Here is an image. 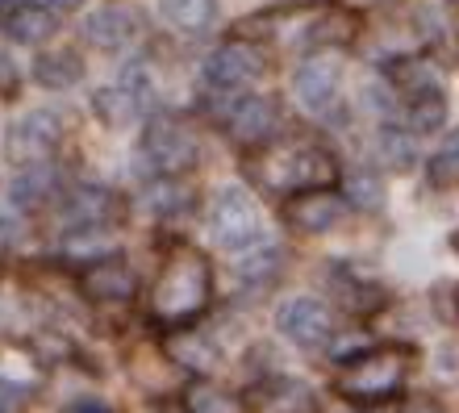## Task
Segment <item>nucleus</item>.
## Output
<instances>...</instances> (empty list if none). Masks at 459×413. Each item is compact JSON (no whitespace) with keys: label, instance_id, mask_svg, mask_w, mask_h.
<instances>
[{"label":"nucleus","instance_id":"0eeeda50","mask_svg":"<svg viewBox=\"0 0 459 413\" xmlns=\"http://www.w3.org/2000/svg\"><path fill=\"white\" fill-rule=\"evenodd\" d=\"M63 142V122L59 113L50 109H34L25 113L22 122L9 130V159L13 163H22V168H30V163H47L55 151H59Z\"/></svg>","mask_w":459,"mask_h":413},{"label":"nucleus","instance_id":"f704fd0d","mask_svg":"<svg viewBox=\"0 0 459 413\" xmlns=\"http://www.w3.org/2000/svg\"><path fill=\"white\" fill-rule=\"evenodd\" d=\"M359 4H385V0H359Z\"/></svg>","mask_w":459,"mask_h":413},{"label":"nucleus","instance_id":"f8f14e48","mask_svg":"<svg viewBox=\"0 0 459 413\" xmlns=\"http://www.w3.org/2000/svg\"><path fill=\"white\" fill-rule=\"evenodd\" d=\"M342 209H347V201L334 193H326V188H317V193H297L289 196V209H284V218H289L292 230L301 234H326L330 226H339Z\"/></svg>","mask_w":459,"mask_h":413},{"label":"nucleus","instance_id":"9b49d317","mask_svg":"<svg viewBox=\"0 0 459 413\" xmlns=\"http://www.w3.org/2000/svg\"><path fill=\"white\" fill-rule=\"evenodd\" d=\"M280 125V109L272 97H238L234 109L226 117V130L238 146H259L276 134Z\"/></svg>","mask_w":459,"mask_h":413},{"label":"nucleus","instance_id":"6e6552de","mask_svg":"<svg viewBox=\"0 0 459 413\" xmlns=\"http://www.w3.org/2000/svg\"><path fill=\"white\" fill-rule=\"evenodd\" d=\"M276 330L289 342H297L301 351H314L330 339V309L326 301L317 297H297V301H284L276 314Z\"/></svg>","mask_w":459,"mask_h":413},{"label":"nucleus","instance_id":"cd10ccee","mask_svg":"<svg viewBox=\"0 0 459 413\" xmlns=\"http://www.w3.org/2000/svg\"><path fill=\"white\" fill-rule=\"evenodd\" d=\"M347 201L359 209H376L385 201V184L376 180V176H368V171H359V176H351V184H347Z\"/></svg>","mask_w":459,"mask_h":413},{"label":"nucleus","instance_id":"2eb2a0df","mask_svg":"<svg viewBox=\"0 0 459 413\" xmlns=\"http://www.w3.org/2000/svg\"><path fill=\"white\" fill-rule=\"evenodd\" d=\"M134 34H138V17L130 9H117V4H105L84 22V38L100 50H121Z\"/></svg>","mask_w":459,"mask_h":413},{"label":"nucleus","instance_id":"412c9836","mask_svg":"<svg viewBox=\"0 0 459 413\" xmlns=\"http://www.w3.org/2000/svg\"><path fill=\"white\" fill-rule=\"evenodd\" d=\"M34 80L42 88H72L84 80V63L72 50H47L34 59Z\"/></svg>","mask_w":459,"mask_h":413},{"label":"nucleus","instance_id":"473e14b6","mask_svg":"<svg viewBox=\"0 0 459 413\" xmlns=\"http://www.w3.org/2000/svg\"><path fill=\"white\" fill-rule=\"evenodd\" d=\"M72 413H113L105 401H97V397H84V401H75Z\"/></svg>","mask_w":459,"mask_h":413},{"label":"nucleus","instance_id":"423d86ee","mask_svg":"<svg viewBox=\"0 0 459 413\" xmlns=\"http://www.w3.org/2000/svg\"><path fill=\"white\" fill-rule=\"evenodd\" d=\"M267 59L264 50L255 47V42H247V38H234V42H226V47H218L213 55L205 59V80L218 92H242V88H251L259 75H264Z\"/></svg>","mask_w":459,"mask_h":413},{"label":"nucleus","instance_id":"f3484780","mask_svg":"<svg viewBox=\"0 0 459 413\" xmlns=\"http://www.w3.org/2000/svg\"><path fill=\"white\" fill-rule=\"evenodd\" d=\"M309 405H314L309 389L301 380H289V376L267 380L264 389L255 392V409L259 413H309Z\"/></svg>","mask_w":459,"mask_h":413},{"label":"nucleus","instance_id":"a878e982","mask_svg":"<svg viewBox=\"0 0 459 413\" xmlns=\"http://www.w3.org/2000/svg\"><path fill=\"white\" fill-rule=\"evenodd\" d=\"M443 122H447V97H443V88L422 92V97H410V130L413 134H435Z\"/></svg>","mask_w":459,"mask_h":413},{"label":"nucleus","instance_id":"9d476101","mask_svg":"<svg viewBox=\"0 0 459 413\" xmlns=\"http://www.w3.org/2000/svg\"><path fill=\"white\" fill-rule=\"evenodd\" d=\"M117 218V196L97 184H80L63 196V226L67 230H105Z\"/></svg>","mask_w":459,"mask_h":413},{"label":"nucleus","instance_id":"b1692460","mask_svg":"<svg viewBox=\"0 0 459 413\" xmlns=\"http://www.w3.org/2000/svg\"><path fill=\"white\" fill-rule=\"evenodd\" d=\"M159 13L168 17L176 30H205L218 17V0H163Z\"/></svg>","mask_w":459,"mask_h":413},{"label":"nucleus","instance_id":"39448f33","mask_svg":"<svg viewBox=\"0 0 459 413\" xmlns=\"http://www.w3.org/2000/svg\"><path fill=\"white\" fill-rule=\"evenodd\" d=\"M143 159L159 176H180L196 163V134L180 117H155L143 130Z\"/></svg>","mask_w":459,"mask_h":413},{"label":"nucleus","instance_id":"c9c22d12","mask_svg":"<svg viewBox=\"0 0 459 413\" xmlns=\"http://www.w3.org/2000/svg\"><path fill=\"white\" fill-rule=\"evenodd\" d=\"M9 4H13V0H0V9H9Z\"/></svg>","mask_w":459,"mask_h":413},{"label":"nucleus","instance_id":"6ab92c4d","mask_svg":"<svg viewBox=\"0 0 459 413\" xmlns=\"http://www.w3.org/2000/svg\"><path fill=\"white\" fill-rule=\"evenodd\" d=\"M280 268H284V251H280V243L259 238L251 251H242L238 255V268L234 271H238L242 284H272V280L280 276Z\"/></svg>","mask_w":459,"mask_h":413},{"label":"nucleus","instance_id":"7ed1b4c3","mask_svg":"<svg viewBox=\"0 0 459 413\" xmlns=\"http://www.w3.org/2000/svg\"><path fill=\"white\" fill-rule=\"evenodd\" d=\"M334 155L322 151V146H284V151H272V155L259 163V180L272 188V193L297 196V193H317L334 180Z\"/></svg>","mask_w":459,"mask_h":413},{"label":"nucleus","instance_id":"4468645a","mask_svg":"<svg viewBox=\"0 0 459 413\" xmlns=\"http://www.w3.org/2000/svg\"><path fill=\"white\" fill-rule=\"evenodd\" d=\"M168 359L176 367H188V372H213L221 364V347L201 330H171Z\"/></svg>","mask_w":459,"mask_h":413},{"label":"nucleus","instance_id":"72a5a7b5","mask_svg":"<svg viewBox=\"0 0 459 413\" xmlns=\"http://www.w3.org/2000/svg\"><path fill=\"white\" fill-rule=\"evenodd\" d=\"M30 4H42V9H75L80 0H30Z\"/></svg>","mask_w":459,"mask_h":413},{"label":"nucleus","instance_id":"393cba45","mask_svg":"<svg viewBox=\"0 0 459 413\" xmlns=\"http://www.w3.org/2000/svg\"><path fill=\"white\" fill-rule=\"evenodd\" d=\"M184 409L188 413H238V397L213 380H196L193 389L184 392Z\"/></svg>","mask_w":459,"mask_h":413},{"label":"nucleus","instance_id":"1a4fd4ad","mask_svg":"<svg viewBox=\"0 0 459 413\" xmlns=\"http://www.w3.org/2000/svg\"><path fill=\"white\" fill-rule=\"evenodd\" d=\"M134 288H138V276L121 255L109 259H92L84 271H80V292L88 301H105V305H121L130 301Z\"/></svg>","mask_w":459,"mask_h":413},{"label":"nucleus","instance_id":"f257e3e1","mask_svg":"<svg viewBox=\"0 0 459 413\" xmlns=\"http://www.w3.org/2000/svg\"><path fill=\"white\" fill-rule=\"evenodd\" d=\"M213 292V276H209V259L196 246H176L163 259V271L151 292V314L163 326H184L188 317H196L209 305Z\"/></svg>","mask_w":459,"mask_h":413},{"label":"nucleus","instance_id":"2f4dec72","mask_svg":"<svg viewBox=\"0 0 459 413\" xmlns=\"http://www.w3.org/2000/svg\"><path fill=\"white\" fill-rule=\"evenodd\" d=\"M401 413H447V409H443V405H435V401H426V397H413V401L401 405Z\"/></svg>","mask_w":459,"mask_h":413},{"label":"nucleus","instance_id":"5701e85b","mask_svg":"<svg viewBox=\"0 0 459 413\" xmlns=\"http://www.w3.org/2000/svg\"><path fill=\"white\" fill-rule=\"evenodd\" d=\"M55 184H59V176H55L50 163H30V168H22V176L13 180V205L47 201V196L55 193Z\"/></svg>","mask_w":459,"mask_h":413},{"label":"nucleus","instance_id":"f03ea898","mask_svg":"<svg viewBox=\"0 0 459 413\" xmlns=\"http://www.w3.org/2000/svg\"><path fill=\"white\" fill-rule=\"evenodd\" d=\"M405 364H410V351H401V347H368V351H355L339 364L334 392L347 397L351 405H380L401 389V380L410 372Z\"/></svg>","mask_w":459,"mask_h":413},{"label":"nucleus","instance_id":"ddd939ff","mask_svg":"<svg viewBox=\"0 0 459 413\" xmlns=\"http://www.w3.org/2000/svg\"><path fill=\"white\" fill-rule=\"evenodd\" d=\"M292 92L301 100V109L322 113L330 100L339 97V63L334 59H309L292 75Z\"/></svg>","mask_w":459,"mask_h":413},{"label":"nucleus","instance_id":"aec40b11","mask_svg":"<svg viewBox=\"0 0 459 413\" xmlns=\"http://www.w3.org/2000/svg\"><path fill=\"white\" fill-rule=\"evenodd\" d=\"M193 188L180 180V176H159L151 188L143 193V205L159 218H176V213H188L193 209Z\"/></svg>","mask_w":459,"mask_h":413},{"label":"nucleus","instance_id":"dca6fc26","mask_svg":"<svg viewBox=\"0 0 459 413\" xmlns=\"http://www.w3.org/2000/svg\"><path fill=\"white\" fill-rule=\"evenodd\" d=\"M330 288H334V297H339L347 309H355V314H372V309H380L385 305V288H376L372 280L355 276V271L347 268V263H330Z\"/></svg>","mask_w":459,"mask_h":413},{"label":"nucleus","instance_id":"c85d7f7f","mask_svg":"<svg viewBox=\"0 0 459 413\" xmlns=\"http://www.w3.org/2000/svg\"><path fill=\"white\" fill-rule=\"evenodd\" d=\"M351 34H355V22H351L347 13H326V17L309 30V42H347Z\"/></svg>","mask_w":459,"mask_h":413},{"label":"nucleus","instance_id":"7c9ffc66","mask_svg":"<svg viewBox=\"0 0 459 413\" xmlns=\"http://www.w3.org/2000/svg\"><path fill=\"white\" fill-rule=\"evenodd\" d=\"M25 384H13V380H0V413H22L25 409Z\"/></svg>","mask_w":459,"mask_h":413},{"label":"nucleus","instance_id":"c756f323","mask_svg":"<svg viewBox=\"0 0 459 413\" xmlns=\"http://www.w3.org/2000/svg\"><path fill=\"white\" fill-rule=\"evenodd\" d=\"M380 155H385L393 168H410L413 163V134L385 130V134H380Z\"/></svg>","mask_w":459,"mask_h":413},{"label":"nucleus","instance_id":"bb28decb","mask_svg":"<svg viewBox=\"0 0 459 413\" xmlns=\"http://www.w3.org/2000/svg\"><path fill=\"white\" fill-rule=\"evenodd\" d=\"M430 184H438V188L459 184V130L447 134V142L438 146L435 159H430Z\"/></svg>","mask_w":459,"mask_h":413},{"label":"nucleus","instance_id":"e433bc0d","mask_svg":"<svg viewBox=\"0 0 459 413\" xmlns=\"http://www.w3.org/2000/svg\"><path fill=\"white\" fill-rule=\"evenodd\" d=\"M455 243H459V238H455Z\"/></svg>","mask_w":459,"mask_h":413},{"label":"nucleus","instance_id":"20e7f679","mask_svg":"<svg viewBox=\"0 0 459 413\" xmlns=\"http://www.w3.org/2000/svg\"><path fill=\"white\" fill-rule=\"evenodd\" d=\"M209 234H213V243L221 251H251L259 238H264V221H259V205H255L251 196L226 184L218 196H213V209H209Z\"/></svg>","mask_w":459,"mask_h":413},{"label":"nucleus","instance_id":"a211bd4d","mask_svg":"<svg viewBox=\"0 0 459 413\" xmlns=\"http://www.w3.org/2000/svg\"><path fill=\"white\" fill-rule=\"evenodd\" d=\"M4 34L13 42H25V47H38L55 34V13L42 9V4H17V9L4 17Z\"/></svg>","mask_w":459,"mask_h":413},{"label":"nucleus","instance_id":"4be33fe9","mask_svg":"<svg viewBox=\"0 0 459 413\" xmlns=\"http://www.w3.org/2000/svg\"><path fill=\"white\" fill-rule=\"evenodd\" d=\"M92 109H97V117H100L105 125H130L134 117L146 109V105L134 97L130 88L113 84V88H100L97 97H92Z\"/></svg>","mask_w":459,"mask_h":413}]
</instances>
